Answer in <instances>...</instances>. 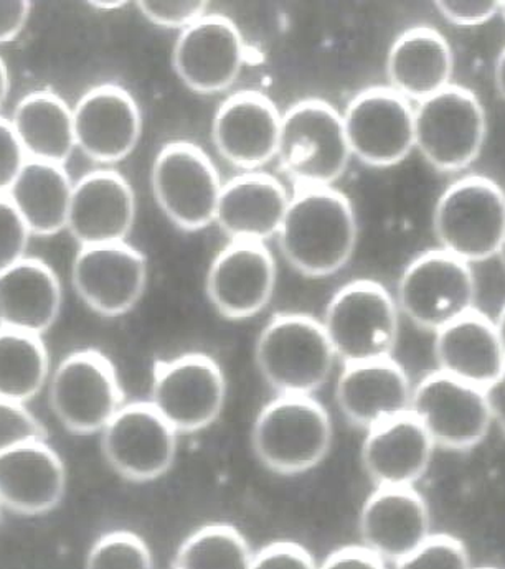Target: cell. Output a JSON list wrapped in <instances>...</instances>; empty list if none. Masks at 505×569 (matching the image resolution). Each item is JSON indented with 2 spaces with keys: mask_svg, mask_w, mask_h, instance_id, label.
<instances>
[{
  "mask_svg": "<svg viewBox=\"0 0 505 569\" xmlns=\"http://www.w3.org/2000/svg\"><path fill=\"white\" fill-rule=\"evenodd\" d=\"M474 569H499V568L484 567V568H474Z\"/></svg>",
  "mask_w": 505,
  "mask_h": 569,
  "instance_id": "cell-50",
  "label": "cell"
},
{
  "mask_svg": "<svg viewBox=\"0 0 505 569\" xmlns=\"http://www.w3.org/2000/svg\"><path fill=\"white\" fill-rule=\"evenodd\" d=\"M148 279V259L128 241L78 248L71 264V284L78 298L109 319L126 316L139 305Z\"/></svg>",
  "mask_w": 505,
  "mask_h": 569,
  "instance_id": "cell-15",
  "label": "cell"
},
{
  "mask_svg": "<svg viewBox=\"0 0 505 569\" xmlns=\"http://www.w3.org/2000/svg\"><path fill=\"white\" fill-rule=\"evenodd\" d=\"M435 9L439 16L456 27H479L486 26L491 20L499 17L501 2H457V0H446V2H436Z\"/></svg>",
  "mask_w": 505,
  "mask_h": 569,
  "instance_id": "cell-39",
  "label": "cell"
},
{
  "mask_svg": "<svg viewBox=\"0 0 505 569\" xmlns=\"http://www.w3.org/2000/svg\"><path fill=\"white\" fill-rule=\"evenodd\" d=\"M435 442L412 413L368 429L360 461L374 487H415L435 455Z\"/></svg>",
  "mask_w": 505,
  "mask_h": 569,
  "instance_id": "cell-23",
  "label": "cell"
},
{
  "mask_svg": "<svg viewBox=\"0 0 505 569\" xmlns=\"http://www.w3.org/2000/svg\"><path fill=\"white\" fill-rule=\"evenodd\" d=\"M73 186L65 166L29 159L6 197L32 237H53L67 230Z\"/></svg>",
  "mask_w": 505,
  "mask_h": 569,
  "instance_id": "cell-29",
  "label": "cell"
},
{
  "mask_svg": "<svg viewBox=\"0 0 505 569\" xmlns=\"http://www.w3.org/2000/svg\"><path fill=\"white\" fill-rule=\"evenodd\" d=\"M409 413L418 419L436 448L469 451L483 445L493 428L483 388L443 371H429L413 385Z\"/></svg>",
  "mask_w": 505,
  "mask_h": 569,
  "instance_id": "cell-13",
  "label": "cell"
},
{
  "mask_svg": "<svg viewBox=\"0 0 505 569\" xmlns=\"http://www.w3.org/2000/svg\"><path fill=\"white\" fill-rule=\"evenodd\" d=\"M27 160L9 119L0 116V197L7 196Z\"/></svg>",
  "mask_w": 505,
  "mask_h": 569,
  "instance_id": "cell-40",
  "label": "cell"
},
{
  "mask_svg": "<svg viewBox=\"0 0 505 569\" xmlns=\"http://www.w3.org/2000/svg\"><path fill=\"white\" fill-rule=\"evenodd\" d=\"M283 112L258 91H238L218 106L211 141L228 163L256 172L276 160Z\"/></svg>",
  "mask_w": 505,
  "mask_h": 569,
  "instance_id": "cell-20",
  "label": "cell"
},
{
  "mask_svg": "<svg viewBox=\"0 0 505 569\" xmlns=\"http://www.w3.org/2000/svg\"><path fill=\"white\" fill-rule=\"evenodd\" d=\"M227 398L224 368L207 353H182L154 367L149 403L179 436L196 435L215 425Z\"/></svg>",
  "mask_w": 505,
  "mask_h": 569,
  "instance_id": "cell-9",
  "label": "cell"
},
{
  "mask_svg": "<svg viewBox=\"0 0 505 569\" xmlns=\"http://www.w3.org/2000/svg\"><path fill=\"white\" fill-rule=\"evenodd\" d=\"M288 190L269 173L245 172L221 187L215 224L230 241H256L278 237L289 206Z\"/></svg>",
  "mask_w": 505,
  "mask_h": 569,
  "instance_id": "cell-24",
  "label": "cell"
},
{
  "mask_svg": "<svg viewBox=\"0 0 505 569\" xmlns=\"http://www.w3.org/2000/svg\"><path fill=\"white\" fill-rule=\"evenodd\" d=\"M436 370L464 383L486 388L505 368V356L494 320L479 309L435 333Z\"/></svg>",
  "mask_w": 505,
  "mask_h": 569,
  "instance_id": "cell-27",
  "label": "cell"
},
{
  "mask_svg": "<svg viewBox=\"0 0 505 569\" xmlns=\"http://www.w3.org/2000/svg\"><path fill=\"white\" fill-rule=\"evenodd\" d=\"M394 569H474L469 551L459 538L446 533H433L422 547Z\"/></svg>",
  "mask_w": 505,
  "mask_h": 569,
  "instance_id": "cell-34",
  "label": "cell"
},
{
  "mask_svg": "<svg viewBox=\"0 0 505 569\" xmlns=\"http://www.w3.org/2000/svg\"><path fill=\"white\" fill-rule=\"evenodd\" d=\"M32 12L30 2H0V46L12 42L26 29Z\"/></svg>",
  "mask_w": 505,
  "mask_h": 569,
  "instance_id": "cell-42",
  "label": "cell"
},
{
  "mask_svg": "<svg viewBox=\"0 0 505 569\" xmlns=\"http://www.w3.org/2000/svg\"><path fill=\"white\" fill-rule=\"evenodd\" d=\"M278 284V266L266 243L228 241L208 266L205 292L228 320H247L265 311Z\"/></svg>",
  "mask_w": 505,
  "mask_h": 569,
  "instance_id": "cell-16",
  "label": "cell"
},
{
  "mask_svg": "<svg viewBox=\"0 0 505 569\" xmlns=\"http://www.w3.org/2000/svg\"><path fill=\"white\" fill-rule=\"evenodd\" d=\"M276 160L296 187H334L353 160L343 112L317 98L289 106Z\"/></svg>",
  "mask_w": 505,
  "mask_h": 569,
  "instance_id": "cell-5",
  "label": "cell"
},
{
  "mask_svg": "<svg viewBox=\"0 0 505 569\" xmlns=\"http://www.w3.org/2000/svg\"><path fill=\"white\" fill-rule=\"evenodd\" d=\"M61 306L63 288L49 262L27 257L0 274V326L42 337Z\"/></svg>",
  "mask_w": 505,
  "mask_h": 569,
  "instance_id": "cell-28",
  "label": "cell"
},
{
  "mask_svg": "<svg viewBox=\"0 0 505 569\" xmlns=\"http://www.w3.org/2000/svg\"><path fill=\"white\" fill-rule=\"evenodd\" d=\"M412 395V380L394 357L344 365L336 383V403L340 415L365 432L409 413Z\"/></svg>",
  "mask_w": 505,
  "mask_h": 569,
  "instance_id": "cell-22",
  "label": "cell"
},
{
  "mask_svg": "<svg viewBox=\"0 0 505 569\" xmlns=\"http://www.w3.org/2000/svg\"><path fill=\"white\" fill-rule=\"evenodd\" d=\"M400 317L395 296L385 286L357 279L334 292L320 323L336 359L354 365L394 357Z\"/></svg>",
  "mask_w": 505,
  "mask_h": 569,
  "instance_id": "cell-4",
  "label": "cell"
},
{
  "mask_svg": "<svg viewBox=\"0 0 505 569\" xmlns=\"http://www.w3.org/2000/svg\"><path fill=\"white\" fill-rule=\"evenodd\" d=\"M135 221V190L118 170H91L75 182L67 230L78 247L125 243Z\"/></svg>",
  "mask_w": 505,
  "mask_h": 569,
  "instance_id": "cell-21",
  "label": "cell"
},
{
  "mask_svg": "<svg viewBox=\"0 0 505 569\" xmlns=\"http://www.w3.org/2000/svg\"><path fill=\"white\" fill-rule=\"evenodd\" d=\"M499 17L505 22V2H501V10H499Z\"/></svg>",
  "mask_w": 505,
  "mask_h": 569,
  "instance_id": "cell-49",
  "label": "cell"
},
{
  "mask_svg": "<svg viewBox=\"0 0 505 569\" xmlns=\"http://www.w3.org/2000/svg\"><path fill=\"white\" fill-rule=\"evenodd\" d=\"M504 230L505 192L487 177H463L436 200L433 233L438 248L467 264L497 258Z\"/></svg>",
  "mask_w": 505,
  "mask_h": 569,
  "instance_id": "cell-6",
  "label": "cell"
},
{
  "mask_svg": "<svg viewBox=\"0 0 505 569\" xmlns=\"http://www.w3.org/2000/svg\"><path fill=\"white\" fill-rule=\"evenodd\" d=\"M432 510L416 487H375L358 516L362 547L398 563L432 537Z\"/></svg>",
  "mask_w": 505,
  "mask_h": 569,
  "instance_id": "cell-19",
  "label": "cell"
},
{
  "mask_svg": "<svg viewBox=\"0 0 505 569\" xmlns=\"http://www.w3.org/2000/svg\"><path fill=\"white\" fill-rule=\"evenodd\" d=\"M276 240L283 258L299 274H337L349 264L358 243L353 202L334 187H296Z\"/></svg>",
  "mask_w": 505,
  "mask_h": 569,
  "instance_id": "cell-1",
  "label": "cell"
},
{
  "mask_svg": "<svg viewBox=\"0 0 505 569\" xmlns=\"http://www.w3.org/2000/svg\"><path fill=\"white\" fill-rule=\"evenodd\" d=\"M9 122L27 159L65 166L77 149L73 108L53 91L20 98Z\"/></svg>",
  "mask_w": 505,
  "mask_h": 569,
  "instance_id": "cell-30",
  "label": "cell"
},
{
  "mask_svg": "<svg viewBox=\"0 0 505 569\" xmlns=\"http://www.w3.org/2000/svg\"><path fill=\"white\" fill-rule=\"evenodd\" d=\"M32 441H47L42 422L26 405L0 398V455Z\"/></svg>",
  "mask_w": 505,
  "mask_h": 569,
  "instance_id": "cell-35",
  "label": "cell"
},
{
  "mask_svg": "<svg viewBox=\"0 0 505 569\" xmlns=\"http://www.w3.org/2000/svg\"><path fill=\"white\" fill-rule=\"evenodd\" d=\"M146 20L162 29H189L208 13L207 2H138Z\"/></svg>",
  "mask_w": 505,
  "mask_h": 569,
  "instance_id": "cell-37",
  "label": "cell"
},
{
  "mask_svg": "<svg viewBox=\"0 0 505 569\" xmlns=\"http://www.w3.org/2000/svg\"><path fill=\"white\" fill-rule=\"evenodd\" d=\"M67 490V469L47 441L17 446L0 455V502L20 516L57 509Z\"/></svg>",
  "mask_w": 505,
  "mask_h": 569,
  "instance_id": "cell-25",
  "label": "cell"
},
{
  "mask_svg": "<svg viewBox=\"0 0 505 569\" xmlns=\"http://www.w3.org/2000/svg\"><path fill=\"white\" fill-rule=\"evenodd\" d=\"M179 435L149 401L126 403L101 431L106 462L122 479L152 482L174 467Z\"/></svg>",
  "mask_w": 505,
  "mask_h": 569,
  "instance_id": "cell-14",
  "label": "cell"
},
{
  "mask_svg": "<svg viewBox=\"0 0 505 569\" xmlns=\"http://www.w3.org/2000/svg\"><path fill=\"white\" fill-rule=\"evenodd\" d=\"M85 569H154L151 550L132 531H109L91 545Z\"/></svg>",
  "mask_w": 505,
  "mask_h": 569,
  "instance_id": "cell-33",
  "label": "cell"
},
{
  "mask_svg": "<svg viewBox=\"0 0 505 569\" xmlns=\"http://www.w3.org/2000/svg\"><path fill=\"white\" fill-rule=\"evenodd\" d=\"M32 233L6 196L0 197V274L27 258Z\"/></svg>",
  "mask_w": 505,
  "mask_h": 569,
  "instance_id": "cell-36",
  "label": "cell"
},
{
  "mask_svg": "<svg viewBox=\"0 0 505 569\" xmlns=\"http://www.w3.org/2000/svg\"><path fill=\"white\" fill-rule=\"evenodd\" d=\"M10 91V77L9 70H7L6 61L0 58V111H2L3 104H6L7 97Z\"/></svg>",
  "mask_w": 505,
  "mask_h": 569,
  "instance_id": "cell-45",
  "label": "cell"
},
{
  "mask_svg": "<svg viewBox=\"0 0 505 569\" xmlns=\"http://www.w3.org/2000/svg\"><path fill=\"white\" fill-rule=\"evenodd\" d=\"M395 301L413 326L436 333L476 311V276L471 264L439 248L425 251L405 266Z\"/></svg>",
  "mask_w": 505,
  "mask_h": 569,
  "instance_id": "cell-7",
  "label": "cell"
},
{
  "mask_svg": "<svg viewBox=\"0 0 505 569\" xmlns=\"http://www.w3.org/2000/svg\"><path fill=\"white\" fill-rule=\"evenodd\" d=\"M251 569H319V565L301 545L276 541L256 551Z\"/></svg>",
  "mask_w": 505,
  "mask_h": 569,
  "instance_id": "cell-38",
  "label": "cell"
},
{
  "mask_svg": "<svg viewBox=\"0 0 505 569\" xmlns=\"http://www.w3.org/2000/svg\"><path fill=\"white\" fill-rule=\"evenodd\" d=\"M319 569H387V563L358 545L334 551L319 565Z\"/></svg>",
  "mask_w": 505,
  "mask_h": 569,
  "instance_id": "cell-41",
  "label": "cell"
},
{
  "mask_svg": "<svg viewBox=\"0 0 505 569\" xmlns=\"http://www.w3.org/2000/svg\"><path fill=\"white\" fill-rule=\"evenodd\" d=\"M125 6V2H91V7L98 10H116Z\"/></svg>",
  "mask_w": 505,
  "mask_h": 569,
  "instance_id": "cell-47",
  "label": "cell"
},
{
  "mask_svg": "<svg viewBox=\"0 0 505 569\" xmlns=\"http://www.w3.org/2000/svg\"><path fill=\"white\" fill-rule=\"evenodd\" d=\"M497 258H499L501 264H503L505 269V230L503 234V241H501L499 253H497Z\"/></svg>",
  "mask_w": 505,
  "mask_h": 569,
  "instance_id": "cell-48",
  "label": "cell"
},
{
  "mask_svg": "<svg viewBox=\"0 0 505 569\" xmlns=\"http://www.w3.org/2000/svg\"><path fill=\"white\" fill-rule=\"evenodd\" d=\"M334 426L314 397L276 395L251 426V449L259 465L276 476L310 472L329 456Z\"/></svg>",
  "mask_w": 505,
  "mask_h": 569,
  "instance_id": "cell-2",
  "label": "cell"
},
{
  "mask_svg": "<svg viewBox=\"0 0 505 569\" xmlns=\"http://www.w3.org/2000/svg\"><path fill=\"white\" fill-rule=\"evenodd\" d=\"M49 391L51 411L78 436L101 435L126 405L115 363L97 349L65 357L50 375Z\"/></svg>",
  "mask_w": 505,
  "mask_h": 569,
  "instance_id": "cell-10",
  "label": "cell"
},
{
  "mask_svg": "<svg viewBox=\"0 0 505 569\" xmlns=\"http://www.w3.org/2000/svg\"><path fill=\"white\" fill-rule=\"evenodd\" d=\"M388 87L418 104L452 87L455 54L445 36L418 26L402 32L387 54Z\"/></svg>",
  "mask_w": 505,
  "mask_h": 569,
  "instance_id": "cell-26",
  "label": "cell"
},
{
  "mask_svg": "<svg viewBox=\"0 0 505 569\" xmlns=\"http://www.w3.org/2000/svg\"><path fill=\"white\" fill-rule=\"evenodd\" d=\"M494 83H496L497 93L501 94L505 103V46L497 54L496 67H494Z\"/></svg>",
  "mask_w": 505,
  "mask_h": 569,
  "instance_id": "cell-44",
  "label": "cell"
},
{
  "mask_svg": "<svg viewBox=\"0 0 505 569\" xmlns=\"http://www.w3.org/2000/svg\"><path fill=\"white\" fill-rule=\"evenodd\" d=\"M484 397H486L493 426L496 425L505 436V368L493 383L484 388Z\"/></svg>",
  "mask_w": 505,
  "mask_h": 569,
  "instance_id": "cell-43",
  "label": "cell"
},
{
  "mask_svg": "<svg viewBox=\"0 0 505 569\" xmlns=\"http://www.w3.org/2000/svg\"><path fill=\"white\" fill-rule=\"evenodd\" d=\"M2 509H3V506H2V502H0V513H2Z\"/></svg>",
  "mask_w": 505,
  "mask_h": 569,
  "instance_id": "cell-51",
  "label": "cell"
},
{
  "mask_svg": "<svg viewBox=\"0 0 505 569\" xmlns=\"http://www.w3.org/2000/svg\"><path fill=\"white\" fill-rule=\"evenodd\" d=\"M75 142L98 163L121 162L138 148L142 112L136 98L119 84L88 90L73 106Z\"/></svg>",
  "mask_w": 505,
  "mask_h": 569,
  "instance_id": "cell-18",
  "label": "cell"
},
{
  "mask_svg": "<svg viewBox=\"0 0 505 569\" xmlns=\"http://www.w3.org/2000/svg\"><path fill=\"white\" fill-rule=\"evenodd\" d=\"M255 362L276 395L314 397L329 381L336 353L320 320L307 313H276L259 330Z\"/></svg>",
  "mask_w": 505,
  "mask_h": 569,
  "instance_id": "cell-3",
  "label": "cell"
},
{
  "mask_svg": "<svg viewBox=\"0 0 505 569\" xmlns=\"http://www.w3.org/2000/svg\"><path fill=\"white\" fill-rule=\"evenodd\" d=\"M487 114L474 91L453 83L415 104V151L439 172H461L479 159Z\"/></svg>",
  "mask_w": 505,
  "mask_h": 569,
  "instance_id": "cell-8",
  "label": "cell"
},
{
  "mask_svg": "<svg viewBox=\"0 0 505 569\" xmlns=\"http://www.w3.org/2000/svg\"><path fill=\"white\" fill-rule=\"evenodd\" d=\"M151 186L157 206L180 230L192 233L215 223L224 182L199 146L187 141L162 146L154 159Z\"/></svg>",
  "mask_w": 505,
  "mask_h": 569,
  "instance_id": "cell-11",
  "label": "cell"
},
{
  "mask_svg": "<svg viewBox=\"0 0 505 569\" xmlns=\"http://www.w3.org/2000/svg\"><path fill=\"white\" fill-rule=\"evenodd\" d=\"M49 378L50 356L42 337L0 326V398L26 405Z\"/></svg>",
  "mask_w": 505,
  "mask_h": 569,
  "instance_id": "cell-31",
  "label": "cell"
},
{
  "mask_svg": "<svg viewBox=\"0 0 505 569\" xmlns=\"http://www.w3.org/2000/svg\"><path fill=\"white\" fill-rule=\"evenodd\" d=\"M343 122L350 154L364 166L388 169L415 151V104L390 87L355 94Z\"/></svg>",
  "mask_w": 505,
  "mask_h": 569,
  "instance_id": "cell-12",
  "label": "cell"
},
{
  "mask_svg": "<svg viewBox=\"0 0 505 569\" xmlns=\"http://www.w3.org/2000/svg\"><path fill=\"white\" fill-rule=\"evenodd\" d=\"M247 49L234 20L207 13L182 30L172 50V67L179 80L194 93L215 94L237 83Z\"/></svg>",
  "mask_w": 505,
  "mask_h": 569,
  "instance_id": "cell-17",
  "label": "cell"
},
{
  "mask_svg": "<svg viewBox=\"0 0 505 569\" xmlns=\"http://www.w3.org/2000/svg\"><path fill=\"white\" fill-rule=\"evenodd\" d=\"M494 326H496L497 337H499L501 347H503L505 356V305L501 308L496 319H494Z\"/></svg>",
  "mask_w": 505,
  "mask_h": 569,
  "instance_id": "cell-46",
  "label": "cell"
},
{
  "mask_svg": "<svg viewBox=\"0 0 505 569\" xmlns=\"http://www.w3.org/2000/svg\"><path fill=\"white\" fill-rule=\"evenodd\" d=\"M255 551L238 528L228 523L204 525L177 550L174 569H251Z\"/></svg>",
  "mask_w": 505,
  "mask_h": 569,
  "instance_id": "cell-32",
  "label": "cell"
}]
</instances>
